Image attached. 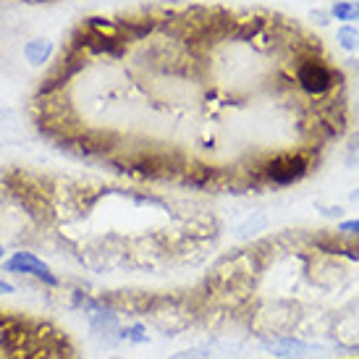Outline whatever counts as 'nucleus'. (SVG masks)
I'll return each instance as SVG.
<instances>
[{"label": "nucleus", "instance_id": "nucleus-6", "mask_svg": "<svg viewBox=\"0 0 359 359\" xmlns=\"http://www.w3.org/2000/svg\"><path fill=\"white\" fill-rule=\"evenodd\" d=\"M336 13H339V16H349V13H357V16H359V8H349V6H341V8H336Z\"/></svg>", "mask_w": 359, "mask_h": 359}, {"label": "nucleus", "instance_id": "nucleus-5", "mask_svg": "<svg viewBox=\"0 0 359 359\" xmlns=\"http://www.w3.org/2000/svg\"><path fill=\"white\" fill-rule=\"evenodd\" d=\"M270 349L278 351L280 357H291V354H302V351H307L309 346H304V344H299V341H278V344H270Z\"/></svg>", "mask_w": 359, "mask_h": 359}, {"label": "nucleus", "instance_id": "nucleus-3", "mask_svg": "<svg viewBox=\"0 0 359 359\" xmlns=\"http://www.w3.org/2000/svg\"><path fill=\"white\" fill-rule=\"evenodd\" d=\"M8 268L11 270H21V273H29V276H34V278H42L45 283H50V286H55V283H58V278L50 273V268H48L42 259L34 257V255H29V252H16V255L8 259Z\"/></svg>", "mask_w": 359, "mask_h": 359}, {"label": "nucleus", "instance_id": "nucleus-8", "mask_svg": "<svg viewBox=\"0 0 359 359\" xmlns=\"http://www.w3.org/2000/svg\"><path fill=\"white\" fill-rule=\"evenodd\" d=\"M0 291H3V294H11L13 286H8V283H3V280H0Z\"/></svg>", "mask_w": 359, "mask_h": 359}, {"label": "nucleus", "instance_id": "nucleus-1", "mask_svg": "<svg viewBox=\"0 0 359 359\" xmlns=\"http://www.w3.org/2000/svg\"><path fill=\"white\" fill-rule=\"evenodd\" d=\"M265 173L278 184H291L307 173V160L302 155H278L265 165Z\"/></svg>", "mask_w": 359, "mask_h": 359}, {"label": "nucleus", "instance_id": "nucleus-2", "mask_svg": "<svg viewBox=\"0 0 359 359\" xmlns=\"http://www.w3.org/2000/svg\"><path fill=\"white\" fill-rule=\"evenodd\" d=\"M299 84L312 95H320V92H328L330 84H333V74L330 69H325L320 60H307L299 66Z\"/></svg>", "mask_w": 359, "mask_h": 359}, {"label": "nucleus", "instance_id": "nucleus-4", "mask_svg": "<svg viewBox=\"0 0 359 359\" xmlns=\"http://www.w3.org/2000/svg\"><path fill=\"white\" fill-rule=\"evenodd\" d=\"M50 53H53V45L48 40H32L29 45H27L24 55H27V60H29V63L40 66V63H45V60L50 58Z\"/></svg>", "mask_w": 359, "mask_h": 359}, {"label": "nucleus", "instance_id": "nucleus-7", "mask_svg": "<svg viewBox=\"0 0 359 359\" xmlns=\"http://www.w3.org/2000/svg\"><path fill=\"white\" fill-rule=\"evenodd\" d=\"M341 231H359V220H351V223H344Z\"/></svg>", "mask_w": 359, "mask_h": 359}]
</instances>
